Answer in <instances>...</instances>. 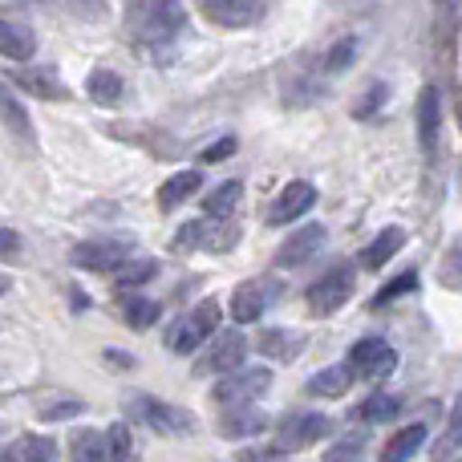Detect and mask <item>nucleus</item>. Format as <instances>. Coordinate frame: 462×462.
Instances as JSON below:
<instances>
[{
  "label": "nucleus",
  "instance_id": "nucleus-3",
  "mask_svg": "<svg viewBox=\"0 0 462 462\" xmlns=\"http://www.w3.org/2000/svg\"><path fill=\"white\" fill-rule=\"evenodd\" d=\"M272 385V374L263 365H252V369H236V374L219 377V385L211 390V402L224 410H244L252 402H260Z\"/></svg>",
  "mask_w": 462,
  "mask_h": 462
},
{
  "label": "nucleus",
  "instance_id": "nucleus-15",
  "mask_svg": "<svg viewBox=\"0 0 462 462\" xmlns=\"http://www.w3.org/2000/svg\"><path fill=\"white\" fill-rule=\"evenodd\" d=\"M32 53H37V37H32L29 24H16L0 16V57H8V61H32Z\"/></svg>",
  "mask_w": 462,
  "mask_h": 462
},
{
  "label": "nucleus",
  "instance_id": "nucleus-24",
  "mask_svg": "<svg viewBox=\"0 0 462 462\" xmlns=\"http://www.w3.org/2000/svg\"><path fill=\"white\" fill-rule=\"evenodd\" d=\"M0 122H5L8 130H13L16 138H24V143H32V122H29V110H24V102L13 94V89L0 81Z\"/></svg>",
  "mask_w": 462,
  "mask_h": 462
},
{
  "label": "nucleus",
  "instance_id": "nucleus-33",
  "mask_svg": "<svg viewBox=\"0 0 462 462\" xmlns=\"http://www.w3.org/2000/svg\"><path fill=\"white\" fill-rule=\"evenodd\" d=\"M418 288V272L410 268V272H402V276H393L390 284L382 288V292L374 296V309H382V304H390V300H398V296H410Z\"/></svg>",
  "mask_w": 462,
  "mask_h": 462
},
{
  "label": "nucleus",
  "instance_id": "nucleus-20",
  "mask_svg": "<svg viewBox=\"0 0 462 462\" xmlns=\"http://www.w3.org/2000/svg\"><path fill=\"white\" fill-rule=\"evenodd\" d=\"M195 191H203V175H199V171H179V175H171L167 183L159 187V208L162 211L183 208Z\"/></svg>",
  "mask_w": 462,
  "mask_h": 462
},
{
  "label": "nucleus",
  "instance_id": "nucleus-31",
  "mask_svg": "<svg viewBox=\"0 0 462 462\" xmlns=\"http://www.w3.org/2000/svg\"><path fill=\"white\" fill-rule=\"evenodd\" d=\"M122 312H126L130 328H151L159 320V300H146V296H126L122 300Z\"/></svg>",
  "mask_w": 462,
  "mask_h": 462
},
{
  "label": "nucleus",
  "instance_id": "nucleus-1",
  "mask_svg": "<svg viewBox=\"0 0 462 462\" xmlns=\"http://www.w3.org/2000/svg\"><path fill=\"white\" fill-rule=\"evenodd\" d=\"M183 21H187V8L167 5V0L126 8V24H130V32H134V41H143V45H167V41H175Z\"/></svg>",
  "mask_w": 462,
  "mask_h": 462
},
{
  "label": "nucleus",
  "instance_id": "nucleus-37",
  "mask_svg": "<svg viewBox=\"0 0 462 462\" xmlns=\"http://www.w3.org/2000/svg\"><path fill=\"white\" fill-rule=\"evenodd\" d=\"M442 284L462 292V239L447 252V260H442Z\"/></svg>",
  "mask_w": 462,
  "mask_h": 462
},
{
  "label": "nucleus",
  "instance_id": "nucleus-14",
  "mask_svg": "<svg viewBox=\"0 0 462 462\" xmlns=\"http://www.w3.org/2000/svg\"><path fill=\"white\" fill-rule=\"evenodd\" d=\"M439 130H442V97L434 86H426L418 94V138H422L426 154H434V146H439Z\"/></svg>",
  "mask_w": 462,
  "mask_h": 462
},
{
  "label": "nucleus",
  "instance_id": "nucleus-25",
  "mask_svg": "<svg viewBox=\"0 0 462 462\" xmlns=\"http://www.w3.org/2000/svg\"><path fill=\"white\" fill-rule=\"evenodd\" d=\"M239 199H244V183H239V179H227V183L211 187V191L203 195V211H208L211 219H227L231 211L239 208Z\"/></svg>",
  "mask_w": 462,
  "mask_h": 462
},
{
  "label": "nucleus",
  "instance_id": "nucleus-28",
  "mask_svg": "<svg viewBox=\"0 0 462 462\" xmlns=\"http://www.w3.org/2000/svg\"><path fill=\"white\" fill-rule=\"evenodd\" d=\"M106 462H138V442L126 422H114L106 434Z\"/></svg>",
  "mask_w": 462,
  "mask_h": 462
},
{
  "label": "nucleus",
  "instance_id": "nucleus-43",
  "mask_svg": "<svg viewBox=\"0 0 462 462\" xmlns=\"http://www.w3.org/2000/svg\"><path fill=\"white\" fill-rule=\"evenodd\" d=\"M8 284H13V280H8V276H5V272H0V296H5V292H8Z\"/></svg>",
  "mask_w": 462,
  "mask_h": 462
},
{
  "label": "nucleus",
  "instance_id": "nucleus-39",
  "mask_svg": "<svg viewBox=\"0 0 462 462\" xmlns=\"http://www.w3.org/2000/svg\"><path fill=\"white\" fill-rule=\"evenodd\" d=\"M439 450H462V398L455 402V410H450V422H447V434H442Z\"/></svg>",
  "mask_w": 462,
  "mask_h": 462
},
{
  "label": "nucleus",
  "instance_id": "nucleus-23",
  "mask_svg": "<svg viewBox=\"0 0 462 462\" xmlns=\"http://www.w3.org/2000/svg\"><path fill=\"white\" fill-rule=\"evenodd\" d=\"M353 382H357V377H353L341 361V365H328V369H320V374H312L304 390H309L312 398H341V393H349Z\"/></svg>",
  "mask_w": 462,
  "mask_h": 462
},
{
  "label": "nucleus",
  "instance_id": "nucleus-7",
  "mask_svg": "<svg viewBox=\"0 0 462 462\" xmlns=\"http://www.w3.org/2000/svg\"><path fill=\"white\" fill-rule=\"evenodd\" d=\"M130 418L146 422L154 434H191L195 430V414L183 406H171L162 398H134L130 402Z\"/></svg>",
  "mask_w": 462,
  "mask_h": 462
},
{
  "label": "nucleus",
  "instance_id": "nucleus-44",
  "mask_svg": "<svg viewBox=\"0 0 462 462\" xmlns=\"http://www.w3.org/2000/svg\"><path fill=\"white\" fill-rule=\"evenodd\" d=\"M276 462H284V458H276Z\"/></svg>",
  "mask_w": 462,
  "mask_h": 462
},
{
  "label": "nucleus",
  "instance_id": "nucleus-10",
  "mask_svg": "<svg viewBox=\"0 0 462 462\" xmlns=\"http://www.w3.org/2000/svg\"><path fill=\"white\" fill-rule=\"evenodd\" d=\"M244 353H247V341H244V333H216L211 337V345H208V353L199 357V374H219V377H227V374H236V369H244Z\"/></svg>",
  "mask_w": 462,
  "mask_h": 462
},
{
  "label": "nucleus",
  "instance_id": "nucleus-27",
  "mask_svg": "<svg viewBox=\"0 0 462 462\" xmlns=\"http://www.w3.org/2000/svg\"><path fill=\"white\" fill-rule=\"evenodd\" d=\"M398 410H402V398L377 390L353 410V418H357V422H390V418H398Z\"/></svg>",
  "mask_w": 462,
  "mask_h": 462
},
{
  "label": "nucleus",
  "instance_id": "nucleus-19",
  "mask_svg": "<svg viewBox=\"0 0 462 462\" xmlns=\"http://www.w3.org/2000/svg\"><path fill=\"white\" fill-rule=\"evenodd\" d=\"M406 247V231L402 227H385L382 236L374 239V244H365L361 247V268H369V272H377L382 263H390L393 255Z\"/></svg>",
  "mask_w": 462,
  "mask_h": 462
},
{
  "label": "nucleus",
  "instance_id": "nucleus-16",
  "mask_svg": "<svg viewBox=\"0 0 462 462\" xmlns=\"http://www.w3.org/2000/svg\"><path fill=\"white\" fill-rule=\"evenodd\" d=\"M0 462H57V442L45 434H21L13 447L0 450Z\"/></svg>",
  "mask_w": 462,
  "mask_h": 462
},
{
  "label": "nucleus",
  "instance_id": "nucleus-18",
  "mask_svg": "<svg viewBox=\"0 0 462 462\" xmlns=\"http://www.w3.org/2000/svg\"><path fill=\"white\" fill-rule=\"evenodd\" d=\"M304 345H309V337L296 333V328H268L260 337V353L272 361H296L304 353Z\"/></svg>",
  "mask_w": 462,
  "mask_h": 462
},
{
  "label": "nucleus",
  "instance_id": "nucleus-36",
  "mask_svg": "<svg viewBox=\"0 0 462 462\" xmlns=\"http://www.w3.org/2000/svg\"><path fill=\"white\" fill-rule=\"evenodd\" d=\"M81 402L78 398H61V402H45V406H41V418H45V422H65V418H78L81 414Z\"/></svg>",
  "mask_w": 462,
  "mask_h": 462
},
{
  "label": "nucleus",
  "instance_id": "nucleus-26",
  "mask_svg": "<svg viewBox=\"0 0 462 462\" xmlns=\"http://www.w3.org/2000/svg\"><path fill=\"white\" fill-rule=\"evenodd\" d=\"M69 462H106V434L94 426H81L69 439Z\"/></svg>",
  "mask_w": 462,
  "mask_h": 462
},
{
  "label": "nucleus",
  "instance_id": "nucleus-13",
  "mask_svg": "<svg viewBox=\"0 0 462 462\" xmlns=\"http://www.w3.org/2000/svg\"><path fill=\"white\" fill-rule=\"evenodd\" d=\"M203 16L216 21L219 29H252L255 21L268 16V5H260V0H208Z\"/></svg>",
  "mask_w": 462,
  "mask_h": 462
},
{
  "label": "nucleus",
  "instance_id": "nucleus-40",
  "mask_svg": "<svg viewBox=\"0 0 462 462\" xmlns=\"http://www.w3.org/2000/svg\"><path fill=\"white\" fill-rule=\"evenodd\" d=\"M227 154H236V138H224V143H216V146H208V151L199 154L203 162H224Z\"/></svg>",
  "mask_w": 462,
  "mask_h": 462
},
{
  "label": "nucleus",
  "instance_id": "nucleus-12",
  "mask_svg": "<svg viewBox=\"0 0 462 462\" xmlns=\"http://www.w3.org/2000/svg\"><path fill=\"white\" fill-rule=\"evenodd\" d=\"M325 239H328L325 224H304L300 231H292V236L276 247V268H300V263H309L312 255L325 247Z\"/></svg>",
  "mask_w": 462,
  "mask_h": 462
},
{
  "label": "nucleus",
  "instance_id": "nucleus-9",
  "mask_svg": "<svg viewBox=\"0 0 462 462\" xmlns=\"http://www.w3.org/2000/svg\"><path fill=\"white\" fill-rule=\"evenodd\" d=\"M312 203H317V187L309 183V179H296V183H288L284 191L276 195V199L268 203V211H263V224L268 227H284V224H296L300 216H309Z\"/></svg>",
  "mask_w": 462,
  "mask_h": 462
},
{
  "label": "nucleus",
  "instance_id": "nucleus-6",
  "mask_svg": "<svg viewBox=\"0 0 462 462\" xmlns=\"http://www.w3.org/2000/svg\"><path fill=\"white\" fill-rule=\"evenodd\" d=\"M130 252H134V239L110 236V239H86V244H78L69 252V260L89 272H118L122 263L130 260Z\"/></svg>",
  "mask_w": 462,
  "mask_h": 462
},
{
  "label": "nucleus",
  "instance_id": "nucleus-35",
  "mask_svg": "<svg viewBox=\"0 0 462 462\" xmlns=\"http://www.w3.org/2000/svg\"><path fill=\"white\" fill-rule=\"evenodd\" d=\"M203 231H208V224H203V219H191V224H183L175 231V239H171V247H175V252H191V247H203Z\"/></svg>",
  "mask_w": 462,
  "mask_h": 462
},
{
  "label": "nucleus",
  "instance_id": "nucleus-41",
  "mask_svg": "<svg viewBox=\"0 0 462 462\" xmlns=\"http://www.w3.org/2000/svg\"><path fill=\"white\" fill-rule=\"evenodd\" d=\"M21 252V236H16L13 227H0V260H8V255Z\"/></svg>",
  "mask_w": 462,
  "mask_h": 462
},
{
  "label": "nucleus",
  "instance_id": "nucleus-11",
  "mask_svg": "<svg viewBox=\"0 0 462 462\" xmlns=\"http://www.w3.org/2000/svg\"><path fill=\"white\" fill-rule=\"evenodd\" d=\"M276 300V284L272 280H244V284L236 288V296H231V320L236 325H252V320H260L263 312H268V304Z\"/></svg>",
  "mask_w": 462,
  "mask_h": 462
},
{
  "label": "nucleus",
  "instance_id": "nucleus-8",
  "mask_svg": "<svg viewBox=\"0 0 462 462\" xmlns=\"http://www.w3.org/2000/svg\"><path fill=\"white\" fill-rule=\"evenodd\" d=\"M333 434V418L320 414V410H304V414H288L280 422V434H276V450H304L312 442L328 439Z\"/></svg>",
  "mask_w": 462,
  "mask_h": 462
},
{
  "label": "nucleus",
  "instance_id": "nucleus-38",
  "mask_svg": "<svg viewBox=\"0 0 462 462\" xmlns=\"http://www.w3.org/2000/svg\"><path fill=\"white\" fill-rule=\"evenodd\" d=\"M385 94H390V89H385L382 81H374V86H365V97H361V102L353 106V118H374V110L385 102Z\"/></svg>",
  "mask_w": 462,
  "mask_h": 462
},
{
  "label": "nucleus",
  "instance_id": "nucleus-22",
  "mask_svg": "<svg viewBox=\"0 0 462 462\" xmlns=\"http://www.w3.org/2000/svg\"><path fill=\"white\" fill-rule=\"evenodd\" d=\"M86 94H89V102H97V106H122L126 81H122L114 69H94L86 78Z\"/></svg>",
  "mask_w": 462,
  "mask_h": 462
},
{
  "label": "nucleus",
  "instance_id": "nucleus-5",
  "mask_svg": "<svg viewBox=\"0 0 462 462\" xmlns=\"http://www.w3.org/2000/svg\"><path fill=\"white\" fill-rule=\"evenodd\" d=\"M353 280H357V272H353L349 263H333L325 276H317V284H309V309L317 312V317H333L337 309L349 304Z\"/></svg>",
  "mask_w": 462,
  "mask_h": 462
},
{
  "label": "nucleus",
  "instance_id": "nucleus-34",
  "mask_svg": "<svg viewBox=\"0 0 462 462\" xmlns=\"http://www.w3.org/2000/svg\"><path fill=\"white\" fill-rule=\"evenodd\" d=\"M353 53H357V37H341V41H337V45L325 53V73H341V69H349Z\"/></svg>",
  "mask_w": 462,
  "mask_h": 462
},
{
  "label": "nucleus",
  "instance_id": "nucleus-42",
  "mask_svg": "<svg viewBox=\"0 0 462 462\" xmlns=\"http://www.w3.org/2000/svg\"><path fill=\"white\" fill-rule=\"evenodd\" d=\"M106 361H114V365H122V369H130V365H134V361H130V357H122L118 349H106Z\"/></svg>",
  "mask_w": 462,
  "mask_h": 462
},
{
  "label": "nucleus",
  "instance_id": "nucleus-32",
  "mask_svg": "<svg viewBox=\"0 0 462 462\" xmlns=\"http://www.w3.org/2000/svg\"><path fill=\"white\" fill-rule=\"evenodd\" d=\"M325 462H365V434H349V439L333 442V450H325Z\"/></svg>",
  "mask_w": 462,
  "mask_h": 462
},
{
  "label": "nucleus",
  "instance_id": "nucleus-2",
  "mask_svg": "<svg viewBox=\"0 0 462 462\" xmlns=\"http://www.w3.org/2000/svg\"><path fill=\"white\" fill-rule=\"evenodd\" d=\"M219 320H224V309H219L216 296H208V300H199L191 312H187L183 320H179L175 328H171L167 345L171 353H179V357H187V353H195L199 345H208L211 337L219 333Z\"/></svg>",
  "mask_w": 462,
  "mask_h": 462
},
{
  "label": "nucleus",
  "instance_id": "nucleus-21",
  "mask_svg": "<svg viewBox=\"0 0 462 462\" xmlns=\"http://www.w3.org/2000/svg\"><path fill=\"white\" fill-rule=\"evenodd\" d=\"M422 447H426V422H414V426L398 430L390 442H385L382 455H377V462H410Z\"/></svg>",
  "mask_w": 462,
  "mask_h": 462
},
{
  "label": "nucleus",
  "instance_id": "nucleus-29",
  "mask_svg": "<svg viewBox=\"0 0 462 462\" xmlns=\"http://www.w3.org/2000/svg\"><path fill=\"white\" fill-rule=\"evenodd\" d=\"M13 81L24 89H32L37 97H65V86L53 69H21V73H13Z\"/></svg>",
  "mask_w": 462,
  "mask_h": 462
},
{
  "label": "nucleus",
  "instance_id": "nucleus-30",
  "mask_svg": "<svg viewBox=\"0 0 462 462\" xmlns=\"http://www.w3.org/2000/svg\"><path fill=\"white\" fill-rule=\"evenodd\" d=\"M154 272H159L154 260H138V255H130V260L114 272V284L118 288H143L146 280H154Z\"/></svg>",
  "mask_w": 462,
  "mask_h": 462
},
{
  "label": "nucleus",
  "instance_id": "nucleus-4",
  "mask_svg": "<svg viewBox=\"0 0 462 462\" xmlns=\"http://www.w3.org/2000/svg\"><path fill=\"white\" fill-rule=\"evenodd\" d=\"M345 369H349L353 377H365V382H385V377L398 369V353H393V345L382 341V337H361L349 349V357H345Z\"/></svg>",
  "mask_w": 462,
  "mask_h": 462
},
{
  "label": "nucleus",
  "instance_id": "nucleus-17",
  "mask_svg": "<svg viewBox=\"0 0 462 462\" xmlns=\"http://www.w3.org/2000/svg\"><path fill=\"white\" fill-rule=\"evenodd\" d=\"M268 414H263L260 406H244V410H227L224 418H219V434L224 439H252V434H263L268 430Z\"/></svg>",
  "mask_w": 462,
  "mask_h": 462
}]
</instances>
